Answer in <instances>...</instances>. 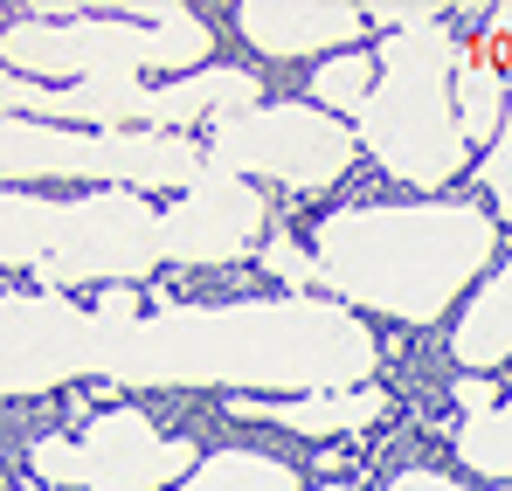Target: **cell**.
Wrapping results in <instances>:
<instances>
[{"label":"cell","instance_id":"cell-22","mask_svg":"<svg viewBox=\"0 0 512 491\" xmlns=\"http://www.w3.org/2000/svg\"><path fill=\"white\" fill-rule=\"evenodd\" d=\"M388 491H464L457 478H443V471H395Z\"/></svg>","mask_w":512,"mask_h":491},{"label":"cell","instance_id":"cell-17","mask_svg":"<svg viewBox=\"0 0 512 491\" xmlns=\"http://www.w3.org/2000/svg\"><path fill=\"white\" fill-rule=\"evenodd\" d=\"M450 443H457V464H464V471L512 485V395H506V402H492L485 415H464Z\"/></svg>","mask_w":512,"mask_h":491},{"label":"cell","instance_id":"cell-3","mask_svg":"<svg viewBox=\"0 0 512 491\" xmlns=\"http://www.w3.org/2000/svg\"><path fill=\"white\" fill-rule=\"evenodd\" d=\"M208 21L173 0H139V7H35L0 28V70L49 83H97V77H139V70H208Z\"/></svg>","mask_w":512,"mask_h":491},{"label":"cell","instance_id":"cell-13","mask_svg":"<svg viewBox=\"0 0 512 491\" xmlns=\"http://www.w3.org/2000/svg\"><path fill=\"white\" fill-rule=\"evenodd\" d=\"M381 388H346V395H298V402H236V415H270L291 436H353L367 422H381Z\"/></svg>","mask_w":512,"mask_h":491},{"label":"cell","instance_id":"cell-18","mask_svg":"<svg viewBox=\"0 0 512 491\" xmlns=\"http://www.w3.org/2000/svg\"><path fill=\"white\" fill-rule=\"evenodd\" d=\"M180 491H298V478H291V464H277L263 450H222V457L194 464Z\"/></svg>","mask_w":512,"mask_h":491},{"label":"cell","instance_id":"cell-7","mask_svg":"<svg viewBox=\"0 0 512 491\" xmlns=\"http://www.w3.org/2000/svg\"><path fill=\"white\" fill-rule=\"evenodd\" d=\"M35 485L56 491H167L194 471V443L160 436L139 409H104L84 422V443L70 436H35L28 443Z\"/></svg>","mask_w":512,"mask_h":491},{"label":"cell","instance_id":"cell-25","mask_svg":"<svg viewBox=\"0 0 512 491\" xmlns=\"http://www.w3.org/2000/svg\"><path fill=\"white\" fill-rule=\"evenodd\" d=\"M28 491H56V485H35V478H28Z\"/></svg>","mask_w":512,"mask_h":491},{"label":"cell","instance_id":"cell-20","mask_svg":"<svg viewBox=\"0 0 512 491\" xmlns=\"http://www.w3.org/2000/svg\"><path fill=\"white\" fill-rule=\"evenodd\" d=\"M478 180H485V194H492L499 222H512V63H506V125H499V139L485 146V160H478Z\"/></svg>","mask_w":512,"mask_h":491},{"label":"cell","instance_id":"cell-1","mask_svg":"<svg viewBox=\"0 0 512 491\" xmlns=\"http://www.w3.org/2000/svg\"><path fill=\"white\" fill-rule=\"evenodd\" d=\"M97 374L125 388H298L346 395L374 388L381 346L333 298H236V305H160L118 284L90 305Z\"/></svg>","mask_w":512,"mask_h":491},{"label":"cell","instance_id":"cell-4","mask_svg":"<svg viewBox=\"0 0 512 491\" xmlns=\"http://www.w3.org/2000/svg\"><path fill=\"white\" fill-rule=\"evenodd\" d=\"M457 63H464V49H457L450 21L402 28L374 49V90L353 118V139L402 187H443L471 160L464 125H457V97H450Z\"/></svg>","mask_w":512,"mask_h":491},{"label":"cell","instance_id":"cell-27","mask_svg":"<svg viewBox=\"0 0 512 491\" xmlns=\"http://www.w3.org/2000/svg\"><path fill=\"white\" fill-rule=\"evenodd\" d=\"M506 491H512V485H506Z\"/></svg>","mask_w":512,"mask_h":491},{"label":"cell","instance_id":"cell-16","mask_svg":"<svg viewBox=\"0 0 512 491\" xmlns=\"http://www.w3.org/2000/svg\"><path fill=\"white\" fill-rule=\"evenodd\" d=\"M63 222V201H42V194H7L0 187V263H42L49 236Z\"/></svg>","mask_w":512,"mask_h":491},{"label":"cell","instance_id":"cell-5","mask_svg":"<svg viewBox=\"0 0 512 491\" xmlns=\"http://www.w3.org/2000/svg\"><path fill=\"white\" fill-rule=\"evenodd\" d=\"M201 146L187 132H70L42 118H0V180H97V187H173L187 194L201 180Z\"/></svg>","mask_w":512,"mask_h":491},{"label":"cell","instance_id":"cell-26","mask_svg":"<svg viewBox=\"0 0 512 491\" xmlns=\"http://www.w3.org/2000/svg\"><path fill=\"white\" fill-rule=\"evenodd\" d=\"M326 491H353V485H326Z\"/></svg>","mask_w":512,"mask_h":491},{"label":"cell","instance_id":"cell-14","mask_svg":"<svg viewBox=\"0 0 512 491\" xmlns=\"http://www.w3.org/2000/svg\"><path fill=\"white\" fill-rule=\"evenodd\" d=\"M450 353H457L471 374L512 360V263H499V270L485 277V291L464 305V319L450 332Z\"/></svg>","mask_w":512,"mask_h":491},{"label":"cell","instance_id":"cell-23","mask_svg":"<svg viewBox=\"0 0 512 491\" xmlns=\"http://www.w3.org/2000/svg\"><path fill=\"white\" fill-rule=\"evenodd\" d=\"M457 402H464L471 415H485V409H492V381H478V374H464V381H457Z\"/></svg>","mask_w":512,"mask_h":491},{"label":"cell","instance_id":"cell-15","mask_svg":"<svg viewBox=\"0 0 512 491\" xmlns=\"http://www.w3.org/2000/svg\"><path fill=\"white\" fill-rule=\"evenodd\" d=\"M450 97H457L464 146H492L499 125H506V63L499 56H464L457 77H450Z\"/></svg>","mask_w":512,"mask_h":491},{"label":"cell","instance_id":"cell-21","mask_svg":"<svg viewBox=\"0 0 512 491\" xmlns=\"http://www.w3.org/2000/svg\"><path fill=\"white\" fill-rule=\"evenodd\" d=\"M263 270H270L277 284H291V291L319 284V263H312V249L291 243V236H270V243H263Z\"/></svg>","mask_w":512,"mask_h":491},{"label":"cell","instance_id":"cell-11","mask_svg":"<svg viewBox=\"0 0 512 491\" xmlns=\"http://www.w3.org/2000/svg\"><path fill=\"white\" fill-rule=\"evenodd\" d=\"M236 28L243 42L291 63V56H312V49H333L346 56L367 28V7H346V0H243L236 7Z\"/></svg>","mask_w":512,"mask_h":491},{"label":"cell","instance_id":"cell-9","mask_svg":"<svg viewBox=\"0 0 512 491\" xmlns=\"http://www.w3.org/2000/svg\"><path fill=\"white\" fill-rule=\"evenodd\" d=\"M97 374V319L63 291H0V395H49Z\"/></svg>","mask_w":512,"mask_h":491},{"label":"cell","instance_id":"cell-12","mask_svg":"<svg viewBox=\"0 0 512 491\" xmlns=\"http://www.w3.org/2000/svg\"><path fill=\"white\" fill-rule=\"evenodd\" d=\"M263 104V83L256 70H236V63H208V70H194V77H173L153 90V118H146V132H187V125H201V118H243Z\"/></svg>","mask_w":512,"mask_h":491},{"label":"cell","instance_id":"cell-2","mask_svg":"<svg viewBox=\"0 0 512 491\" xmlns=\"http://www.w3.org/2000/svg\"><path fill=\"white\" fill-rule=\"evenodd\" d=\"M499 222L471 201H416V208H340L319 222L312 263L319 291L346 312H381L402 326H436L457 291L492 270Z\"/></svg>","mask_w":512,"mask_h":491},{"label":"cell","instance_id":"cell-10","mask_svg":"<svg viewBox=\"0 0 512 491\" xmlns=\"http://www.w3.org/2000/svg\"><path fill=\"white\" fill-rule=\"evenodd\" d=\"M263 194L236 173H215L201 166V180L187 194H173V208H160V263L180 270H215V263H236L250 256L263 236Z\"/></svg>","mask_w":512,"mask_h":491},{"label":"cell","instance_id":"cell-19","mask_svg":"<svg viewBox=\"0 0 512 491\" xmlns=\"http://www.w3.org/2000/svg\"><path fill=\"white\" fill-rule=\"evenodd\" d=\"M367 90H374V56L367 49H346V56H326L319 70H312V104L319 111H353L360 118V104H367Z\"/></svg>","mask_w":512,"mask_h":491},{"label":"cell","instance_id":"cell-8","mask_svg":"<svg viewBox=\"0 0 512 491\" xmlns=\"http://www.w3.org/2000/svg\"><path fill=\"white\" fill-rule=\"evenodd\" d=\"M160 263V208H146L125 187H97L84 201H63V222L49 236V256L35 263L42 291L70 284H132Z\"/></svg>","mask_w":512,"mask_h":491},{"label":"cell","instance_id":"cell-24","mask_svg":"<svg viewBox=\"0 0 512 491\" xmlns=\"http://www.w3.org/2000/svg\"><path fill=\"white\" fill-rule=\"evenodd\" d=\"M492 35H506V42H512V7H499V14H492Z\"/></svg>","mask_w":512,"mask_h":491},{"label":"cell","instance_id":"cell-6","mask_svg":"<svg viewBox=\"0 0 512 491\" xmlns=\"http://www.w3.org/2000/svg\"><path fill=\"white\" fill-rule=\"evenodd\" d=\"M353 132L346 118L319 111V104H256L243 118H222L215 139L201 146V160L215 173H236V180H277L291 194H319L333 187L346 166H353Z\"/></svg>","mask_w":512,"mask_h":491}]
</instances>
